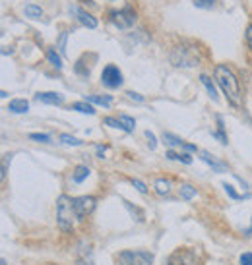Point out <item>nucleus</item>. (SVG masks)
<instances>
[{"label":"nucleus","mask_w":252,"mask_h":265,"mask_svg":"<svg viewBox=\"0 0 252 265\" xmlns=\"http://www.w3.org/2000/svg\"><path fill=\"white\" fill-rule=\"evenodd\" d=\"M95 204L97 200L93 196H80V198H74V209L78 215V221H82L84 217H88L90 213L95 209Z\"/></svg>","instance_id":"nucleus-6"},{"label":"nucleus","mask_w":252,"mask_h":265,"mask_svg":"<svg viewBox=\"0 0 252 265\" xmlns=\"http://www.w3.org/2000/svg\"><path fill=\"white\" fill-rule=\"evenodd\" d=\"M192 2H194L196 8H202V10H209L215 4V0H192Z\"/></svg>","instance_id":"nucleus-26"},{"label":"nucleus","mask_w":252,"mask_h":265,"mask_svg":"<svg viewBox=\"0 0 252 265\" xmlns=\"http://www.w3.org/2000/svg\"><path fill=\"white\" fill-rule=\"evenodd\" d=\"M163 142L167 143V145H171V147H181V149H184V151H198L196 149V145H190V143H186L184 140H181V138H177V136H173V134H169V132H163Z\"/></svg>","instance_id":"nucleus-8"},{"label":"nucleus","mask_w":252,"mask_h":265,"mask_svg":"<svg viewBox=\"0 0 252 265\" xmlns=\"http://www.w3.org/2000/svg\"><path fill=\"white\" fill-rule=\"evenodd\" d=\"M167 157L171 161H181V163H184V164H190V163H192V157H190L188 153H177V151H173V149L167 151Z\"/></svg>","instance_id":"nucleus-18"},{"label":"nucleus","mask_w":252,"mask_h":265,"mask_svg":"<svg viewBox=\"0 0 252 265\" xmlns=\"http://www.w3.org/2000/svg\"><path fill=\"white\" fill-rule=\"evenodd\" d=\"M171 60L175 66H183V68H190V66H196L198 64V56L196 54H188L186 49L183 47H177L173 54H171Z\"/></svg>","instance_id":"nucleus-7"},{"label":"nucleus","mask_w":252,"mask_h":265,"mask_svg":"<svg viewBox=\"0 0 252 265\" xmlns=\"http://www.w3.org/2000/svg\"><path fill=\"white\" fill-rule=\"evenodd\" d=\"M223 188H225L227 196H229V198H233V200H247V198H251L249 194H247V196H239V194H237V192L233 190V186H231V184H227V182L223 184Z\"/></svg>","instance_id":"nucleus-23"},{"label":"nucleus","mask_w":252,"mask_h":265,"mask_svg":"<svg viewBox=\"0 0 252 265\" xmlns=\"http://www.w3.org/2000/svg\"><path fill=\"white\" fill-rule=\"evenodd\" d=\"M47 58H49V62L56 68V70H60V68H62V60H60V56L56 54L54 49H49V51H47Z\"/></svg>","instance_id":"nucleus-21"},{"label":"nucleus","mask_w":252,"mask_h":265,"mask_svg":"<svg viewBox=\"0 0 252 265\" xmlns=\"http://www.w3.org/2000/svg\"><path fill=\"white\" fill-rule=\"evenodd\" d=\"M60 142L66 143V145H82V142H80L78 138L70 136V134H62V136H60Z\"/></svg>","instance_id":"nucleus-25"},{"label":"nucleus","mask_w":252,"mask_h":265,"mask_svg":"<svg viewBox=\"0 0 252 265\" xmlns=\"http://www.w3.org/2000/svg\"><path fill=\"white\" fill-rule=\"evenodd\" d=\"M239 262H241V265H252V254H251V252H247V254H243Z\"/></svg>","instance_id":"nucleus-30"},{"label":"nucleus","mask_w":252,"mask_h":265,"mask_svg":"<svg viewBox=\"0 0 252 265\" xmlns=\"http://www.w3.org/2000/svg\"><path fill=\"white\" fill-rule=\"evenodd\" d=\"M103 122H105L107 126H111V128H120V120H118V118H111V116H107Z\"/></svg>","instance_id":"nucleus-29"},{"label":"nucleus","mask_w":252,"mask_h":265,"mask_svg":"<svg viewBox=\"0 0 252 265\" xmlns=\"http://www.w3.org/2000/svg\"><path fill=\"white\" fill-rule=\"evenodd\" d=\"M8 110L14 112V114H23V112L29 110V103H27L25 99H14V101H10Z\"/></svg>","instance_id":"nucleus-10"},{"label":"nucleus","mask_w":252,"mask_h":265,"mask_svg":"<svg viewBox=\"0 0 252 265\" xmlns=\"http://www.w3.org/2000/svg\"><path fill=\"white\" fill-rule=\"evenodd\" d=\"M111 21L118 27V29H130L136 23V12L132 8H122L118 12H111Z\"/></svg>","instance_id":"nucleus-4"},{"label":"nucleus","mask_w":252,"mask_h":265,"mask_svg":"<svg viewBox=\"0 0 252 265\" xmlns=\"http://www.w3.org/2000/svg\"><path fill=\"white\" fill-rule=\"evenodd\" d=\"M200 80H202V83L206 85V89H207V95L213 99V101H217V91H215V85L211 83V80L206 76V74H202L200 76Z\"/></svg>","instance_id":"nucleus-19"},{"label":"nucleus","mask_w":252,"mask_h":265,"mask_svg":"<svg viewBox=\"0 0 252 265\" xmlns=\"http://www.w3.org/2000/svg\"><path fill=\"white\" fill-rule=\"evenodd\" d=\"M155 190H157V194H169V190H171V182L169 180H155Z\"/></svg>","instance_id":"nucleus-22"},{"label":"nucleus","mask_w":252,"mask_h":265,"mask_svg":"<svg viewBox=\"0 0 252 265\" xmlns=\"http://www.w3.org/2000/svg\"><path fill=\"white\" fill-rule=\"evenodd\" d=\"M124 205H126V209L130 211L132 217H136V221H138V223H142V221H144V213L140 211L138 207H132V204H128V202H124Z\"/></svg>","instance_id":"nucleus-24"},{"label":"nucleus","mask_w":252,"mask_h":265,"mask_svg":"<svg viewBox=\"0 0 252 265\" xmlns=\"http://www.w3.org/2000/svg\"><path fill=\"white\" fill-rule=\"evenodd\" d=\"M200 155H202V161H204V163H207V164H209V166H211L215 172H223V170H227V166H225L223 163L215 161L211 155H209V153H207V151H200Z\"/></svg>","instance_id":"nucleus-11"},{"label":"nucleus","mask_w":252,"mask_h":265,"mask_svg":"<svg viewBox=\"0 0 252 265\" xmlns=\"http://www.w3.org/2000/svg\"><path fill=\"white\" fill-rule=\"evenodd\" d=\"M72 110H78V112H84V114H95L93 105L88 103V101H78V103H74V105H72Z\"/></svg>","instance_id":"nucleus-16"},{"label":"nucleus","mask_w":252,"mask_h":265,"mask_svg":"<svg viewBox=\"0 0 252 265\" xmlns=\"http://www.w3.org/2000/svg\"><path fill=\"white\" fill-rule=\"evenodd\" d=\"M76 14H78V20H80V21H82L86 27H90V29H95V27H97V20H95V18H92L88 12L78 10Z\"/></svg>","instance_id":"nucleus-13"},{"label":"nucleus","mask_w":252,"mask_h":265,"mask_svg":"<svg viewBox=\"0 0 252 265\" xmlns=\"http://www.w3.org/2000/svg\"><path fill=\"white\" fill-rule=\"evenodd\" d=\"M116 262L120 265H151L153 264V254L151 252H142V250H126L122 254H118Z\"/></svg>","instance_id":"nucleus-3"},{"label":"nucleus","mask_w":252,"mask_h":265,"mask_svg":"<svg viewBox=\"0 0 252 265\" xmlns=\"http://www.w3.org/2000/svg\"><path fill=\"white\" fill-rule=\"evenodd\" d=\"M39 103H47V105H60L64 101V97L60 93H54V91H43V93H37L35 97Z\"/></svg>","instance_id":"nucleus-9"},{"label":"nucleus","mask_w":252,"mask_h":265,"mask_svg":"<svg viewBox=\"0 0 252 265\" xmlns=\"http://www.w3.org/2000/svg\"><path fill=\"white\" fill-rule=\"evenodd\" d=\"M118 120H120V130H124V132H134V126H136V120H134V118H130V116H126V114H120Z\"/></svg>","instance_id":"nucleus-17"},{"label":"nucleus","mask_w":252,"mask_h":265,"mask_svg":"<svg viewBox=\"0 0 252 265\" xmlns=\"http://www.w3.org/2000/svg\"><path fill=\"white\" fill-rule=\"evenodd\" d=\"M88 176H90V168H88L86 164H80V166H76V170H74V174H72V180L80 184V182H84Z\"/></svg>","instance_id":"nucleus-14"},{"label":"nucleus","mask_w":252,"mask_h":265,"mask_svg":"<svg viewBox=\"0 0 252 265\" xmlns=\"http://www.w3.org/2000/svg\"><path fill=\"white\" fill-rule=\"evenodd\" d=\"M0 265H8V264H6V260H2V262H0Z\"/></svg>","instance_id":"nucleus-35"},{"label":"nucleus","mask_w":252,"mask_h":265,"mask_svg":"<svg viewBox=\"0 0 252 265\" xmlns=\"http://www.w3.org/2000/svg\"><path fill=\"white\" fill-rule=\"evenodd\" d=\"M126 95H128V99H132V101H138V103H144V95H140V93H134V91H128Z\"/></svg>","instance_id":"nucleus-31"},{"label":"nucleus","mask_w":252,"mask_h":265,"mask_svg":"<svg viewBox=\"0 0 252 265\" xmlns=\"http://www.w3.org/2000/svg\"><path fill=\"white\" fill-rule=\"evenodd\" d=\"M169 265H184V264L181 262V258H179V256H175V258H171V262H169Z\"/></svg>","instance_id":"nucleus-34"},{"label":"nucleus","mask_w":252,"mask_h":265,"mask_svg":"<svg viewBox=\"0 0 252 265\" xmlns=\"http://www.w3.org/2000/svg\"><path fill=\"white\" fill-rule=\"evenodd\" d=\"M132 184H134V188H136L140 194H148V188H146V184H144L142 180H138V178H132Z\"/></svg>","instance_id":"nucleus-28"},{"label":"nucleus","mask_w":252,"mask_h":265,"mask_svg":"<svg viewBox=\"0 0 252 265\" xmlns=\"http://www.w3.org/2000/svg\"><path fill=\"white\" fill-rule=\"evenodd\" d=\"M101 82H103V85H105V87H109V89L120 87V85H122V72L118 70V66H115V64H107V66L103 68Z\"/></svg>","instance_id":"nucleus-5"},{"label":"nucleus","mask_w":252,"mask_h":265,"mask_svg":"<svg viewBox=\"0 0 252 265\" xmlns=\"http://www.w3.org/2000/svg\"><path fill=\"white\" fill-rule=\"evenodd\" d=\"M86 101L105 106V108H109V106L113 105V97L111 95H86Z\"/></svg>","instance_id":"nucleus-12"},{"label":"nucleus","mask_w":252,"mask_h":265,"mask_svg":"<svg viewBox=\"0 0 252 265\" xmlns=\"http://www.w3.org/2000/svg\"><path fill=\"white\" fill-rule=\"evenodd\" d=\"M78 219L76 209H74V200L68 198V196H60L58 202H56V221H58V226L62 230H72L74 228V221Z\"/></svg>","instance_id":"nucleus-2"},{"label":"nucleus","mask_w":252,"mask_h":265,"mask_svg":"<svg viewBox=\"0 0 252 265\" xmlns=\"http://www.w3.org/2000/svg\"><path fill=\"white\" fill-rule=\"evenodd\" d=\"M215 82L217 85L223 89V93L227 95V101L233 106H241V87H239V80L233 74L231 68H227L225 64L215 66Z\"/></svg>","instance_id":"nucleus-1"},{"label":"nucleus","mask_w":252,"mask_h":265,"mask_svg":"<svg viewBox=\"0 0 252 265\" xmlns=\"http://www.w3.org/2000/svg\"><path fill=\"white\" fill-rule=\"evenodd\" d=\"M146 138H148V143H150V149H155V145H157V142H155V136L151 134L150 130L146 132Z\"/></svg>","instance_id":"nucleus-32"},{"label":"nucleus","mask_w":252,"mask_h":265,"mask_svg":"<svg viewBox=\"0 0 252 265\" xmlns=\"http://www.w3.org/2000/svg\"><path fill=\"white\" fill-rule=\"evenodd\" d=\"M196 196V188H192L190 184H183L181 186V198L183 200H192Z\"/></svg>","instance_id":"nucleus-20"},{"label":"nucleus","mask_w":252,"mask_h":265,"mask_svg":"<svg viewBox=\"0 0 252 265\" xmlns=\"http://www.w3.org/2000/svg\"><path fill=\"white\" fill-rule=\"evenodd\" d=\"M247 43L252 49V25H249V29H247Z\"/></svg>","instance_id":"nucleus-33"},{"label":"nucleus","mask_w":252,"mask_h":265,"mask_svg":"<svg viewBox=\"0 0 252 265\" xmlns=\"http://www.w3.org/2000/svg\"><path fill=\"white\" fill-rule=\"evenodd\" d=\"M23 12H25V16L31 18V20H41V18H43V10H41L39 6H35V4H27V6L23 8Z\"/></svg>","instance_id":"nucleus-15"},{"label":"nucleus","mask_w":252,"mask_h":265,"mask_svg":"<svg viewBox=\"0 0 252 265\" xmlns=\"http://www.w3.org/2000/svg\"><path fill=\"white\" fill-rule=\"evenodd\" d=\"M29 140L39 142V143H49L50 136H47V134H29Z\"/></svg>","instance_id":"nucleus-27"}]
</instances>
